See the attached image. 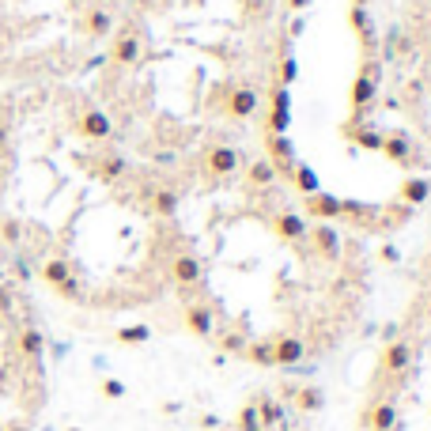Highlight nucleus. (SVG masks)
<instances>
[{"mask_svg": "<svg viewBox=\"0 0 431 431\" xmlns=\"http://www.w3.org/2000/svg\"><path fill=\"white\" fill-rule=\"evenodd\" d=\"M273 231H276V238H284V242H291V246H299L303 238L310 235L307 220H303L299 212H291V209H284V212L273 216Z\"/></svg>", "mask_w": 431, "mask_h": 431, "instance_id": "nucleus-7", "label": "nucleus"}, {"mask_svg": "<svg viewBox=\"0 0 431 431\" xmlns=\"http://www.w3.org/2000/svg\"><path fill=\"white\" fill-rule=\"evenodd\" d=\"M276 178H280V174H276V166L269 163V159H253V163L246 166V182H250V186H258V189L273 186Z\"/></svg>", "mask_w": 431, "mask_h": 431, "instance_id": "nucleus-21", "label": "nucleus"}, {"mask_svg": "<svg viewBox=\"0 0 431 431\" xmlns=\"http://www.w3.org/2000/svg\"><path fill=\"white\" fill-rule=\"evenodd\" d=\"M117 337H122L125 345H140V341H148V325H129V329H122Z\"/></svg>", "mask_w": 431, "mask_h": 431, "instance_id": "nucleus-28", "label": "nucleus"}, {"mask_svg": "<svg viewBox=\"0 0 431 431\" xmlns=\"http://www.w3.org/2000/svg\"><path fill=\"white\" fill-rule=\"evenodd\" d=\"M246 356H250L253 363H261V367H273V341H261V345H250V348H246Z\"/></svg>", "mask_w": 431, "mask_h": 431, "instance_id": "nucleus-25", "label": "nucleus"}, {"mask_svg": "<svg viewBox=\"0 0 431 431\" xmlns=\"http://www.w3.org/2000/svg\"><path fill=\"white\" fill-rule=\"evenodd\" d=\"M299 409H303V412H314V409H322V394H318L314 386L299 390Z\"/></svg>", "mask_w": 431, "mask_h": 431, "instance_id": "nucleus-26", "label": "nucleus"}, {"mask_svg": "<svg viewBox=\"0 0 431 431\" xmlns=\"http://www.w3.org/2000/svg\"><path fill=\"white\" fill-rule=\"evenodd\" d=\"M363 424H367V431H394V424H397V409H394V401H379V405H371V409H367V416H363Z\"/></svg>", "mask_w": 431, "mask_h": 431, "instance_id": "nucleus-15", "label": "nucleus"}, {"mask_svg": "<svg viewBox=\"0 0 431 431\" xmlns=\"http://www.w3.org/2000/svg\"><path fill=\"white\" fill-rule=\"evenodd\" d=\"M171 280L174 284H182V287H189V284H201V276H204V269H201V261L193 258V253H178V258L171 261Z\"/></svg>", "mask_w": 431, "mask_h": 431, "instance_id": "nucleus-11", "label": "nucleus"}, {"mask_svg": "<svg viewBox=\"0 0 431 431\" xmlns=\"http://www.w3.org/2000/svg\"><path fill=\"white\" fill-rule=\"evenodd\" d=\"M269 163L276 166V174H291L295 171V144L287 133H269Z\"/></svg>", "mask_w": 431, "mask_h": 431, "instance_id": "nucleus-6", "label": "nucleus"}, {"mask_svg": "<svg viewBox=\"0 0 431 431\" xmlns=\"http://www.w3.org/2000/svg\"><path fill=\"white\" fill-rule=\"evenodd\" d=\"M79 27H84L87 38H106L110 30H114V15H110L106 8H91V12L84 15V23H79Z\"/></svg>", "mask_w": 431, "mask_h": 431, "instance_id": "nucleus-19", "label": "nucleus"}, {"mask_svg": "<svg viewBox=\"0 0 431 431\" xmlns=\"http://www.w3.org/2000/svg\"><path fill=\"white\" fill-rule=\"evenodd\" d=\"M431 197V182L428 178H405L401 182V201L409 204V209H420Z\"/></svg>", "mask_w": 431, "mask_h": 431, "instance_id": "nucleus-20", "label": "nucleus"}, {"mask_svg": "<svg viewBox=\"0 0 431 431\" xmlns=\"http://www.w3.org/2000/svg\"><path fill=\"white\" fill-rule=\"evenodd\" d=\"M265 420H269V424H276V420H280V405L265 401Z\"/></svg>", "mask_w": 431, "mask_h": 431, "instance_id": "nucleus-30", "label": "nucleus"}, {"mask_svg": "<svg viewBox=\"0 0 431 431\" xmlns=\"http://www.w3.org/2000/svg\"><path fill=\"white\" fill-rule=\"evenodd\" d=\"M140 53H144V46H140L137 30H122V35L114 38V46H110V61L122 65V68H133L140 61Z\"/></svg>", "mask_w": 431, "mask_h": 431, "instance_id": "nucleus-8", "label": "nucleus"}, {"mask_svg": "<svg viewBox=\"0 0 431 431\" xmlns=\"http://www.w3.org/2000/svg\"><path fill=\"white\" fill-rule=\"evenodd\" d=\"M242 431H261L258 409H242Z\"/></svg>", "mask_w": 431, "mask_h": 431, "instance_id": "nucleus-29", "label": "nucleus"}, {"mask_svg": "<svg viewBox=\"0 0 431 431\" xmlns=\"http://www.w3.org/2000/svg\"><path fill=\"white\" fill-rule=\"evenodd\" d=\"M310 242H314V253L325 261H337L341 258V231L333 227V223H318L314 231H310Z\"/></svg>", "mask_w": 431, "mask_h": 431, "instance_id": "nucleus-9", "label": "nucleus"}, {"mask_svg": "<svg viewBox=\"0 0 431 431\" xmlns=\"http://www.w3.org/2000/svg\"><path fill=\"white\" fill-rule=\"evenodd\" d=\"M345 137H352V144L356 148H363V151H382V137H386V133H379V129H348L345 125Z\"/></svg>", "mask_w": 431, "mask_h": 431, "instance_id": "nucleus-24", "label": "nucleus"}, {"mask_svg": "<svg viewBox=\"0 0 431 431\" xmlns=\"http://www.w3.org/2000/svg\"><path fill=\"white\" fill-rule=\"evenodd\" d=\"M303 356H307V345H303L299 337H276L273 341V363L291 367V363H299Z\"/></svg>", "mask_w": 431, "mask_h": 431, "instance_id": "nucleus-16", "label": "nucleus"}, {"mask_svg": "<svg viewBox=\"0 0 431 431\" xmlns=\"http://www.w3.org/2000/svg\"><path fill=\"white\" fill-rule=\"evenodd\" d=\"M287 178H291V186L299 189L303 197H310V193H318V189H322V186H318V174L310 171L307 163H295V171L287 174Z\"/></svg>", "mask_w": 431, "mask_h": 431, "instance_id": "nucleus-23", "label": "nucleus"}, {"mask_svg": "<svg viewBox=\"0 0 431 431\" xmlns=\"http://www.w3.org/2000/svg\"><path fill=\"white\" fill-rule=\"evenodd\" d=\"M348 27H352L356 38L367 46V50H371V46H374V19H371V12H367V8H359V4L348 8Z\"/></svg>", "mask_w": 431, "mask_h": 431, "instance_id": "nucleus-17", "label": "nucleus"}, {"mask_svg": "<svg viewBox=\"0 0 431 431\" xmlns=\"http://www.w3.org/2000/svg\"><path fill=\"white\" fill-rule=\"evenodd\" d=\"M76 133L84 140H106L110 133H114V117H110L106 110H84V114L76 117Z\"/></svg>", "mask_w": 431, "mask_h": 431, "instance_id": "nucleus-5", "label": "nucleus"}, {"mask_svg": "<svg viewBox=\"0 0 431 431\" xmlns=\"http://www.w3.org/2000/svg\"><path fill=\"white\" fill-rule=\"evenodd\" d=\"M409 359H412V345L409 341H390L386 352H382V374H390V379H397V374L409 371Z\"/></svg>", "mask_w": 431, "mask_h": 431, "instance_id": "nucleus-10", "label": "nucleus"}, {"mask_svg": "<svg viewBox=\"0 0 431 431\" xmlns=\"http://www.w3.org/2000/svg\"><path fill=\"white\" fill-rule=\"evenodd\" d=\"M295 76H299V65H295V57H284V61H280V87H291Z\"/></svg>", "mask_w": 431, "mask_h": 431, "instance_id": "nucleus-27", "label": "nucleus"}, {"mask_svg": "<svg viewBox=\"0 0 431 431\" xmlns=\"http://www.w3.org/2000/svg\"><path fill=\"white\" fill-rule=\"evenodd\" d=\"M382 155H386L390 163H397V166H409L412 140L405 137V133H390V137H382Z\"/></svg>", "mask_w": 431, "mask_h": 431, "instance_id": "nucleus-13", "label": "nucleus"}, {"mask_svg": "<svg viewBox=\"0 0 431 431\" xmlns=\"http://www.w3.org/2000/svg\"><path fill=\"white\" fill-rule=\"evenodd\" d=\"M307 212L314 216L318 223H333V220H341V197H333V193H325V189H318V193L307 197Z\"/></svg>", "mask_w": 431, "mask_h": 431, "instance_id": "nucleus-12", "label": "nucleus"}, {"mask_svg": "<svg viewBox=\"0 0 431 431\" xmlns=\"http://www.w3.org/2000/svg\"><path fill=\"white\" fill-rule=\"evenodd\" d=\"M307 4H310V0H287V8H291V12H303Z\"/></svg>", "mask_w": 431, "mask_h": 431, "instance_id": "nucleus-32", "label": "nucleus"}, {"mask_svg": "<svg viewBox=\"0 0 431 431\" xmlns=\"http://www.w3.org/2000/svg\"><path fill=\"white\" fill-rule=\"evenodd\" d=\"M223 114L231 117V122H246V117L258 114V91L246 84H235L227 91V102H223Z\"/></svg>", "mask_w": 431, "mask_h": 431, "instance_id": "nucleus-3", "label": "nucleus"}, {"mask_svg": "<svg viewBox=\"0 0 431 431\" xmlns=\"http://www.w3.org/2000/svg\"><path fill=\"white\" fill-rule=\"evenodd\" d=\"M186 329L197 333V337H209V333L216 329V318L209 307H201V303H189L186 307Z\"/></svg>", "mask_w": 431, "mask_h": 431, "instance_id": "nucleus-18", "label": "nucleus"}, {"mask_svg": "<svg viewBox=\"0 0 431 431\" xmlns=\"http://www.w3.org/2000/svg\"><path fill=\"white\" fill-rule=\"evenodd\" d=\"M148 212H155V216H174L178 212V204H182V193L178 189H166V186H159V189H151L148 193Z\"/></svg>", "mask_w": 431, "mask_h": 431, "instance_id": "nucleus-14", "label": "nucleus"}, {"mask_svg": "<svg viewBox=\"0 0 431 431\" xmlns=\"http://www.w3.org/2000/svg\"><path fill=\"white\" fill-rule=\"evenodd\" d=\"M238 166H242V155H238V148H231V144H212L209 155H204V171H209L212 178H231Z\"/></svg>", "mask_w": 431, "mask_h": 431, "instance_id": "nucleus-1", "label": "nucleus"}, {"mask_svg": "<svg viewBox=\"0 0 431 431\" xmlns=\"http://www.w3.org/2000/svg\"><path fill=\"white\" fill-rule=\"evenodd\" d=\"M106 394H110V397H122V394H125L122 382H106Z\"/></svg>", "mask_w": 431, "mask_h": 431, "instance_id": "nucleus-31", "label": "nucleus"}, {"mask_svg": "<svg viewBox=\"0 0 431 431\" xmlns=\"http://www.w3.org/2000/svg\"><path fill=\"white\" fill-rule=\"evenodd\" d=\"M269 133H287L291 129V87H273L269 95Z\"/></svg>", "mask_w": 431, "mask_h": 431, "instance_id": "nucleus-4", "label": "nucleus"}, {"mask_svg": "<svg viewBox=\"0 0 431 431\" xmlns=\"http://www.w3.org/2000/svg\"><path fill=\"white\" fill-rule=\"evenodd\" d=\"M125 174H129V159L125 155H106L95 166V178H102V182H117V178H125Z\"/></svg>", "mask_w": 431, "mask_h": 431, "instance_id": "nucleus-22", "label": "nucleus"}, {"mask_svg": "<svg viewBox=\"0 0 431 431\" xmlns=\"http://www.w3.org/2000/svg\"><path fill=\"white\" fill-rule=\"evenodd\" d=\"M352 4H359V8H367V4H371V0H352Z\"/></svg>", "mask_w": 431, "mask_h": 431, "instance_id": "nucleus-33", "label": "nucleus"}, {"mask_svg": "<svg viewBox=\"0 0 431 431\" xmlns=\"http://www.w3.org/2000/svg\"><path fill=\"white\" fill-rule=\"evenodd\" d=\"M379 84H382V79L367 76V72H356L352 87H348V106H352V122H359V117H363V110L371 106L374 99H379Z\"/></svg>", "mask_w": 431, "mask_h": 431, "instance_id": "nucleus-2", "label": "nucleus"}]
</instances>
